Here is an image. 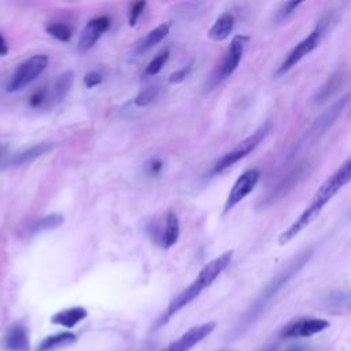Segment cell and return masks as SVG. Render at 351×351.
I'll return each instance as SVG.
<instances>
[{
  "label": "cell",
  "instance_id": "obj_26",
  "mask_svg": "<svg viewBox=\"0 0 351 351\" xmlns=\"http://www.w3.org/2000/svg\"><path fill=\"white\" fill-rule=\"evenodd\" d=\"M303 1H287V3H282L281 7L278 8L277 11V21L282 22V21H287L296 10L299 5H302Z\"/></svg>",
  "mask_w": 351,
  "mask_h": 351
},
{
  "label": "cell",
  "instance_id": "obj_10",
  "mask_svg": "<svg viewBox=\"0 0 351 351\" xmlns=\"http://www.w3.org/2000/svg\"><path fill=\"white\" fill-rule=\"evenodd\" d=\"M110 25H111V21L107 15H100L90 19L80 34V38L77 43V51L80 53L88 52L97 43L101 34L108 30Z\"/></svg>",
  "mask_w": 351,
  "mask_h": 351
},
{
  "label": "cell",
  "instance_id": "obj_15",
  "mask_svg": "<svg viewBox=\"0 0 351 351\" xmlns=\"http://www.w3.org/2000/svg\"><path fill=\"white\" fill-rule=\"evenodd\" d=\"M86 315H88L86 308H84L81 306H75V307L64 308V310H60V311L55 313L51 317V322L55 324V325H62L64 328H73L80 321L86 318Z\"/></svg>",
  "mask_w": 351,
  "mask_h": 351
},
{
  "label": "cell",
  "instance_id": "obj_5",
  "mask_svg": "<svg viewBox=\"0 0 351 351\" xmlns=\"http://www.w3.org/2000/svg\"><path fill=\"white\" fill-rule=\"evenodd\" d=\"M329 18H322L317 26L302 40L299 41L291 51L289 53L285 56V59L282 60V63L278 66L277 71H276V77L284 75L285 73H288L292 67H295L304 56H307L308 53H311L321 43L325 30L328 27Z\"/></svg>",
  "mask_w": 351,
  "mask_h": 351
},
{
  "label": "cell",
  "instance_id": "obj_35",
  "mask_svg": "<svg viewBox=\"0 0 351 351\" xmlns=\"http://www.w3.org/2000/svg\"><path fill=\"white\" fill-rule=\"evenodd\" d=\"M266 351H277V348L276 347H269Z\"/></svg>",
  "mask_w": 351,
  "mask_h": 351
},
{
  "label": "cell",
  "instance_id": "obj_30",
  "mask_svg": "<svg viewBox=\"0 0 351 351\" xmlns=\"http://www.w3.org/2000/svg\"><path fill=\"white\" fill-rule=\"evenodd\" d=\"M103 81V77L99 71H88L84 77V84L86 88H95L100 85Z\"/></svg>",
  "mask_w": 351,
  "mask_h": 351
},
{
  "label": "cell",
  "instance_id": "obj_9",
  "mask_svg": "<svg viewBox=\"0 0 351 351\" xmlns=\"http://www.w3.org/2000/svg\"><path fill=\"white\" fill-rule=\"evenodd\" d=\"M261 173L256 169H248L241 173V176L234 181L233 186L229 191L223 206V214L229 213L234 206H237L247 195H250L259 181Z\"/></svg>",
  "mask_w": 351,
  "mask_h": 351
},
{
  "label": "cell",
  "instance_id": "obj_23",
  "mask_svg": "<svg viewBox=\"0 0 351 351\" xmlns=\"http://www.w3.org/2000/svg\"><path fill=\"white\" fill-rule=\"evenodd\" d=\"M169 55H170V51L169 49H163L159 55H156L145 67L144 70V75H155L158 74L163 66L166 64V62L169 60Z\"/></svg>",
  "mask_w": 351,
  "mask_h": 351
},
{
  "label": "cell",
  "instance_id": "obj_21",
  "mask_svg": "<svg viewBox=\"0 0 351 351\" xmlns=\"http://www.w3.org/2000/svg\"><path fill=\"white\" fill-rule=\"evenodd\" d=\"M63 222H64V218L62 214H58V213L48 214V215H44V217L33 221L27 229V233L36 234V233H40L44 230H52V229L59 228Z\"/></svg>",
  "mask_w": 351,
  "mask_h": 351
},
{
  "label": "cell",
  "instance_id": "obj_8",
  "mask_svg": "<svg viewBox=\"0 0 351 351\" xmlns=\"http://www.w3.org/2000/svg\"><path fill=\"white\" fill-rule=\"evenodd\" d=\"M248 40L250 38L247 36H244V34H236L232 38V41H230V44H229V47H228V49H226L221 63L218 64V67H217V70L214 73V77H213L214 85L221 82V81H223V80H226L229 75H232L234 73V70L240 64V60L243 58L244 49H245V47L248 44Z\"/></svg>",
  "mask_w": 351,
  "mask_h": 351
},
{
  "label": "cell",
  "instance_id": "obj_32",
  "mask_svg": "<svg viewBox=\"0 0 351 351\" xmlns=\"http://www.w3.org/2000/svg\"><path fill=\"white\" fill-rule=\"evenodd\" d=\"M8 52V47H7V43L4 40V37L0 34V56H4L7 55Z\"/></svg>",
  "mask_w": 351,
  "mask_h": 351
},
{
  "label": "cell",
  "instance_id": "obj_14",
  "mask_svg": "<svg viewBox=\"0 0 351 351\" xmlns=\"http://www.w3.org/2000/svg\"><path fill=\"white\" fill-rule=\"evenodd\" d=\"M170 32V26L167 23H162L156 27H154L152 30H149L134 47V53L136 55H143L147 51H149L151 48H154L156 44L162 43L165 40V37L169 34Z\"/></svg>",
  "mask_w": 351,
  "mask_h": 351
},
{
  "label": "cell",
  "instance_id": "obj_7",
  "mask_svg": "<svg viewBox=\"0 0 351 351\" xmlns=\"http://www.w3.org/2000/svg\"><path fill=\"white\" fill-rule=\"evenodd\" d=\"M348 100H350V95H346L340 97L337 101H335L325 112H322L321 117L317 118L314 123L308 128V130H306V133L303 134V137L298 144V149L304 148L310 144H314L335 123V121L337 119V117L341 114L343 108L348 103Z\"/></svg>",
  "mask_w": 351,
  "mask_h": 351
},
{
  "label": "cell",
  "instance_id": "obj_25",
  "mask_svg": "<svg viewBox=\"0 0 351 351\" xmlns=\"http://www.w3.org/2000/svg\"><path fill=\"white\" fill-rule=\"evenodd\" d=\"M329 306L330 308H348L351 307V292H337L329 298Z\"/></svg>",
  "mask_w": 351,
  "mask_h": 351
},
{
  "label": "cell",
  "instance_id": "obj_29",
  "mask_svg": "<svg viewBox=\"0 0 351 351\" xmlns=\"http://www.w3.org/2000/svg\"><path fill=\"white\" fill-rule=\"evenodd\" d=\"M189 73H191V64H186L185 67L173 71L169 77V82L170 84H180L189 75Z\"/></svg>",
  "mask_w": 351,
  "mask_h": 351
},
{
  "label": "cell",
  "instance_id": "obj_20",
  "mask_svg": "<svg viewBox=\"0 0 351 351\" xmlns=\"http://www.w3.org/2000/svg\"><path fill=\"white\" fill-rule=\"evenodd\" d=\"M77 340L75 335L71 332H62V333H55L52 336L45 337L40 346L37 347V351H53L70 344H74Z\"/></svg>",
  "mask_w": 351,
  "mask_h": 351
},
{
  "label": "cell",
  "instance_id": "obj_16",
  "mask_svg": "<svg viewBox=\"0 0 351 351\" xmlns=\"http://www.w3.org/2000/svg\"><path fill=\"white\" fill-rule=\"evenodd\" d=\"M234 27V16L230 12L221 14L208 30V37L214 41H222L230 36Z\"/></svg>",
  "mask_w": 351,
  "mask_h": 351
},
{
  "label": "cell",
  "instance_id": "obj_22",
  "mask_svg": "<svg viewBox=\"0 0 351 351\" xmlns=\"http://www.w3.org/2000/svg\"><path fill=\"white\" fill-rule=\"evenodd\" d=\"M47 33L49 36H52L53 38H56L59 41H63V43H67L71 38V29H70L69 25H66L63 22L49 23L47 26Z\"/></svg>",
  "mask_w": 351,
  "mask_h": 351
},
{
  "label": "cell",
  "instance_id": "obj_24",
  "mask_svg": "<svg viewBox=\"0 0 351 351\" xmlns=\"http://www.w3.org/2000/svg\"><path fill=\"white\" fill-rule=\"evenodd\" d=\"M158 95H159V86L151 85V86L143 89V90L134 97V104H136L137 107H145V106L151 104V103L156 99Z\"/></svg>",
  "mask_w": 351,
  "mask_h": 351
},
{
  "label": "cell",
  "instance_id": "obj_33",
  "mask_svg": "<svg viewBox=\"0 0 351 351\" xmlns=\"http://www.w3.org/2000/svg\"><path fill=\"white\" fill-rule=\"evenodd\" d=\"M287 351H310V350L302 344H296V346H291L289 348H287Z\"/></svg>",
  "mask_w": 351,
  "mask_h": 351
},
{
  "label": "cell",
  "instance_id": "obj_11",
  "mask_svg": "<svg viewBox=\"0 0 351 351\" xmlns=\"http://www.w3.org/2000/svg\"><path fill=\"white\" fill-rule=\"evenodd\" d=\"M328 326L329 322L322 318H302L288 324L281 335L282 337H310L325 330Z\"/></svg>",
  "mask_w": 351,
  "mask_h": 351
},
{
  "label": "cell",
  "instance_id": "obj_2",
  "mask_svg": "<svg viewBox=\"0 0 351 351\" xmlns=\"http://www.w3.org/2000/svg\"><path fill=\"white\" fill-rule=\"evenodd\" d=\"M313 255V248H306L300 251L298 255L292 256L287 265L276 273V276L265 285L259 296L255 299V302L250 306V308L245 311L243 318L239 322L237 330L243 332L245 328H248L251 324H254L258 317L266 310V307L273 302V299L280 293V291L302 270V267L310 261Z\"/></svg>",
  "mask_w": 351,
  "mask_h": 351
},
{
  "label": "cell",
  "instance_id": "obj_13",
  "mask_svg": "<svg viewBox=\"0 0 351 351\" xmlns=\"http://www.w3.org/2000/svg\"><path fill=\"white\" fill-rule=\"evenodd\" d=\"M1 346L7 351H29L30 340H29V332L26 326L22 324H14L5 332L1 340Z\"/></svg>",
  "mask_w": 351,
  "mask_h": 351
},
{
  "label": "cell",
  "instance_id": "obj_34",
  "mask_svg": "<svg viewBox=\"0 0 351 351\" xmlns=\"http://www.w3.org/2000/svg\"><path fill=\"white\" fill-rule=\"evenodd\" d=\"M3 152H4V148L0 145V159H1V156H3Z\"/></svg>",
  "mask_w": 351,
  "mask_h": 351
},
{
  "label": "cell",
  "instance_id": "obj_6",
  "mask_svg": "<svg viewBox=\"0 0 351 351\" xmlns=\"http://www.w3.org/2000/svg\"><path fill=\"white\" fill-rule=\"evenodd\" d=\"M48 66V56L44 53L33 55L29 59L23 60L12 73L8 84H7V92L14 93L18 90H22L27 85H30L33 81H36L41 73Z\"/></svg>",
  "mask_w": 351,
  "mask_h": 351
},
{
  "label": "cell",
  "instance_id": "obj_1",
  "mask_svg": "<svg viewBox=\"0 0 351 351\" xmlns=\"http://www.w3.org/2000/svg\"><path fill=\"white\" fill-rule=\"evenodd\" d=\"M351 181V156H348L335 173H332L317 189L308 206L303 210V213L280 234L278 243L281 245L289 243L295 239L304 228H307L322 211L326 203L348 182Z\"/></svg>",
  "mask_w": 351,
  "mask_h": 351
},
{
  "label": "cell",
  "instance_id": "obj_31",
  "mask_svg": "<svg viewBox=\"0 0 351 351\" xmlns=\"http://www.w3.org/2000/svg\"><path fill=\"white\" fill-rule=\"evenodd\" d=\"M162 167H163L162 160H159V159H152V160H149V163H148V173L152 174V176H156V174L160 173Z\"/></svg>",
  "mask_w": 351,
  "mask_h": 351
},
{
  "label": "cell",
  "instance_id": "obj_17",
  "mask_svg": "<svg viewBox=\"0 0 351 351\" xmlns=\"http://www.w3.org/2000/svg\"><path fill=\"white\" fill-rule=\"evenodd\" d=\"M180 236V222L177 215L173 211H167L165 217V223L162 229V236H160V243L163 248L169 250L173 247Z\"/></svg>",
  "mask_w": 351,
  "mask_h": 351
},
{
  "label": "cell",
  "instance_id": "obj_28",
  "mask_svg": "<svg viewBox=\"0 0 351 351\" xmlns=\"http://www.w3.org/2000/svg\"><path fill=\"white\" fill-rule=\"evenodd\" d=\"M147 3L145 1H137V3H133L130 11H129V25L130 26H134L140 18V15L143 14L144 8H145Z\"/></svg>",
  "mask_w": 351,
  "mask_h": 351
},
{
  "label": "cell",
  "instance_id": "obj_3",
  "mask_svg": "<svg viewBox=\"0 0 351 351\" xmlns=\"http://www.w3.org/2000/svg\"><path fill=\"white\" fill-rule=\"evenodd\" d=\"M233 258V251H225L219 256L210 261L197 274V277L191 282L184 291H181L167 306L166 311L162 314V317L158 319V326L165 325L177 311H180L182 307H185L188 303L195 300L206 288H208L217 277L229 266Z\"/></svg>",
  "mask_w": 351,
  "mask_h": 351
},
{
  "label": "cell",
  "instance_id": "obj_19",
  "mask_svg": "<svg viewBox=\"0 0 351 351\" xmlns=\"http://www.w3.org/2000/svg\"><path fill=\"white\" fill-rule=\"evenodd\" d=\"M52 147H53L52 143H47V141L38 143V144H36V145H33V147H30V148H27V149H25L22 152L16 154L11 159V165L19 166V165H23V163H29V162L34 160L36 158L43 156L44 154L49 152L52 149Z\"/></svg>",
  "mask_w": 351,
  "mask_h": 351
},
{
  "label": "cell",
  "instance_id": "obj_18",
  "mask_svg": "<svg viewBox=\"0 0 351 351\" xmlns=\"http://www.w3.org/2000/svg\"><path fill=\"white\" fill-rule=\"evenodd\" d=\"M73 84H74V73L71 70H66L62 74H59L52 84L51 97L53 103H60L70 92Z\"/></svg>",
  "mask_w": 351,
  "mask_h": 351
},
{
  "label": "cell",
  "instance_id": "obj_12",
  "mask_svg": "<svg viewBox=\"0 0 351 351\" xmlns=\"http://www.w3.org/2000/svg\"><path fill=\"white\" fill-rule=\"evenodd\" d=\"M215 329V322H206L186 330L181 337L173 341L165 351H189L199 341L206 339Z\"/></svg>",
  "mask_w": 351,
  "mask_h": 351
},
{
  "label": "cell",
  "instance_id": "obj_4",
  "mask_svg": "<svg viewBox=\"0 0 351 351\" xmlns=\"http://www.w3.org/2000/svg\"><path fill=\"white\" fill-rule=\"evenodd\" d=\"M270 130H271V123L269 121L263 122L255 132H252L250 136H247L244 140H241L230 151L223 154L215 162V165L213 167V173H215V174L222 173L226 169H229L230 166H233L234 163H237L239 160H241L243 158H245L247 155H250L267 137Z\"/></svg>",
  "mask_w": 351,
  "mask_h": 351
},
{
  "label": "cell",
  "instance_id": "obj_27",
  "mask_svg": "<svg viewBox=\"0 0 351 351\" xmlns=\"http://www.w3.org/2000/svg\"><path fill=\"white\" fill-rule=\"evenodd\" d=\"M48 99V90L47 88H40L34 90L29 99V106L33 108H38L43 106V103Z\"/></svg>",
  "mask_w": 351,
  "mask_h": 351
}]
</instances>
